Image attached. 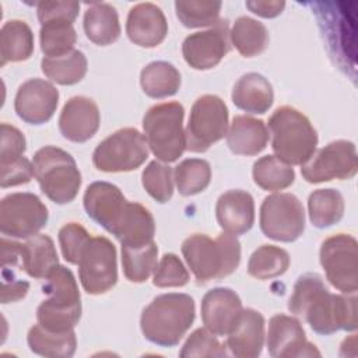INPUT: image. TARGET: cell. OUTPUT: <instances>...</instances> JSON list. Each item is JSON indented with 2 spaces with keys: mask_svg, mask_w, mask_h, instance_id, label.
Masks as SVG:
<instances>
[{
  "mask_svg": "<svg viewBox=\"0 0 358 358\" xmlns=\"http://www.w3.org/2000/svg\"><path fill=\"white\" fill-rule=\"evenodd\" d=\"M189 282V271L183 266L182 260L173 253H165L152 277V284L159 288L183 287Z\"/></svg>",
  "mask_w": 358,
  "mask_h": 358,
  "instance_id": "obj_43",
  "label": "cell"
},
{
  "mask_svg": "<svg viewBox=\"0 0 358 358\" xmlns=\"http://www.w3.org/2000/svg\"><path fill=\"white\" fill-rule=\"evenodd\" d=\"M27 148L24 134L14 126L1 123V147L0 162H7L22 157Z\"/></svg>",
  "mask_w": 358,
  "mask_h": 358,
  "instance_id": "obj_47",
  "label": "cell"
},
{
  "mask_svg": "<svg viewBox=\"0 0 358 358\" xmlns=\"http://www.w3.org/2000/svg\"><path fill=\"white\" fill-rule=\"evenodd\" d=\"M228 22L220 20L207 31L190 34L182 43L185 62L194 70L215 67L229 50Z\"/></svg>",
  "mask_w": 358,
  "mask_h": 358,
  "instance_id": "obj_16",
  "label": "cell"
},
{
  "mask_svg": "<svg viewBox=\"0 0 358 358\" xmlns=\"http://www.w3.org/2000/svg\"><path fill=\"white\" fill-rule=\"evenodd\" d=\"M34 173L41 190L56 204L73 201L81 186V173L74 158L64 150L46 145L34 155Z\"/></svg>",
  "mask_w": 358,
  "mask_h": 358,
  "instance_id": "obj_6",
  "label": "cell"
},
{
  "mask_svg": "<svg viewBox=\"0 0 358 358\" xmlns=\"http://www.w3.org/2000/svg\"><path fill=\"white\" fill-rule=\"evenodd\" d=\"M268 141V131L263 120L245 115L232 119L227 131V144L236 155H256L263 151Z\"/></svg>",
  "mask_w": 358,
  "mask_h": 358,
  "instance_id": "obj_24",
  "label": "cell"
},
{
  "mask_svg": "<svg viewBox=\"0 0 358 358\" xmlns=\"http://www.w3.org/2000/svg\"><path fill=\"white\" fill-rule=\"evenodd\" d=\"M78 11L80 3L77 1H41L36 4L41 25L56 21L73 24L78 15Z\"/></svg>",
  "mask_w": 358,
  "mask_h": 358,
  "instance_id": "obj_45",
  "label": "cell"
},
{
  "mask_svg": "<svg viewBox=\"0 0 358 358\" xmlns=\"http://www.w3.org/2000/svg\"><path fill=\"white\" fill-rule=\"evenodd\" d=\"M90 239L91 236L83 225L77 222L63 225L59 231V243L64 260L70 264H78L81 253Z\"/></svg>",
  "mask_w": 358,
  "mask_h": 358,
  "instance_id": "obj_44",
  "label": "cell"
},
{
  "mask_svg": "<svg viewBox=\"0 0 358 358\" xmlns=\"http://www.w3.org/2000/svg\"><path fill=\"white\" fill-rule=\"evenodd\" d=\"M49 213L34 193H11L0 203V231L11 238L36 235L48 222Z\"/></svg>",
  "mask_w": 358,
  "mask_h": 358,
  "instance_id": "obj_13",
  "label": "cell"
},
{
  "mask_svg": "<svg viewBox=\"0 0 358 358\" xmlns=\"http://www.w3.org/2000/svg\"><path fill=\"white\" fill-rule=\"evenodd\" d=\"M194 320V301L187 294H162L143 309L140 327L144 337L161 347L179 344Z\"/></svg>",
  "mask_w": 358,
  "mask_h": 358,
  "instance_id": "obj_3",
  "label": "cell"
},
{
  "mask_svg": "<svg viewBox=\"0 0 358 358\" xmlns=\"http://www.w3.org/2000/svg\"><path fill=\"white\" fill-rule=\"evenodd\" d=\"M3 275V289H1V303L15 302L22 299L29 288V282L21 280L13 271L14 267H1Z\"/></svg>",
  "mask_w": 358,
  "mask_h": 358,
  "instance_id": "obj_48",
  "label": "cell"
},
{
  "mask_svg": "<svg viewBox=\"0 0 358 358\" xmlns=\"http://www.w3.org/2000/svg\"><path fill=\"white\" fill-rule=\"evenodd\" d=\"M78 277L84 291L91 295L105 294L116 284V249L108 238L91 236L78 262Z\"/></svg>",
  "mask_w": 358,
  "mask_h": 358,
  "instance_id": "obj_11",
  "label": "cell"
},
{
  "mask_svg": "<svg viewBox=\"0 0 358 358\" xmlns=\"http://www.w3.org/2000/svg\"><path fill=\"white\" fill-rule=\"evenodd\" d=\"M141 182L147 193L158 203H166L173 194L172 168L158 161H151L143 171Z\"/></svg>",
  "mask_w": 358,
  "mask_h": 358,
  "instance_id": "obj_41",
  "label": "cell"
},
{
  "mask_svg": "<svg viewBox=\"0 0 358 358\" xmlns=\"http://www.w3.org/2000/svg\"><path fill=\"white\" fill-rule=\"evenodd\" d=\"M357 239L348 234H337L323 241L320 264L329 282L344 294H355L358 288Z\"/></svg>",
  "mask_w": 358,
  "mask_h": 358,
  "instance_id": "obj_12",
  "label": "cell"
},
{
  "mask_svg": "<svg viewBox=\"0 0 358 358\" xmlns=\"http://www.w3.org/2000/svg\"><path fill=\"white\" fill-rule=\"evenodd\" d=\"M229 38L236 50L245 57L260 55L268 45L267 28L257 20L246 15L235 20Z\"/></svg>",
  "mask_w": 358,
  "mask_h": 358,
  "instance_id": "obj_32",
  "label": "cell"
},
{
  "mask_svg": "<svg viewBox=\"0 0 358 358\" xmlns=\"http://www.w3.org/2000/svg\"><path fill=\"white\" fill-rule=\"evenodd\" d=\"M87 66L85 55L77 49L64 56L43 57L41 62L43 74L60 85H73L81 81L87 73Z\"/></svg>",
  "mask_w": 358,
  "mask_h": 358,
  "instance_id": "obj_33",
  "label": "cell"
},
{
  "mask_svg": "<svg viewBox=\"0 0 358 358\" xmlns=\"http://www.w3.org/2000/svg\"><path fill=\"white\" fill-rule=\"evenodd\" d=\"M271 147L288 165H303L315 152L317 133L309 119L291 106H281L268 119Z\"/></svg>",
  "mask_w": 358,
  "mask_h": 358,
  "instance_id": "obj_5",
  "label": "cell"
},
{
  "mask_svg": "<svg viewBox=\"0 0 358 358\" xmlns=\"http://www.w3.org/2000/svg\"><path fill=\"white\" fill-rule=\"evenodd\" d=\"M59 103L57 88L42 78L22 83L14 99V109L20 119L29 124L46 123L56 112Z\"/></svg>",
  "mask_w": 358,
  "mask_h": 358,
  "instance_id": "obj_18",
  "label": "cell"
},
{
  "mask_svg": "<svg viewBox=\"0 0 358 358\" xmlns=\"http://www.w3.org/2000/svg\"><path fill=\"white\" fill-rule=\"evenodd\" d=\"M246 7L264 18H273L282 13L285 3L284 1H246Z\"/></svg>",
  "mask_w": 358,
  "mask_h": 358,
  "instance_id": "obj_49",
  "label": "cell"
},
{
  "mask_svg": "<svg viewBox=\"0 0 358 358\" xmlns=\"http://www.w3.org/2000/svg\"><path fill=\"white\" fill-rule=\"evenodd\" d=\"M39 41L45 57H59L74 50L77 34L70 22H48L41 25Z\"/></svg>",
  "mask_w": 358,
  "mask_h": 358,
  "instance_id": "obj_39",
  "label": "cell"
},
{
  "mask_svg": "<svg viewBox=\"0 0 358 358\" xmlns=\"http://www.w3.org/2000/svg\"><path fill=\"white\" fill-rule=\"evenodd\" d=\"M180 249L199 284L232 274L241 262V243L228 232L220 234L215 239L204 234H193L183 241Z\"/></svg>",
  "mask_w": 358,
  "mask_h": 358,
  "instance_id": "obj_2",
  "label": "cell"
},
{
  "mask_svg": "<svg viewBox=\"0 0 358 358\" xmlns=\"http://www.w3.org/2000/svg\"><path fill=\"white\" fill-rule=\"evenodd\" d=\"M227 345L221 344L207 329L194 330L182 347L180 357H227Z\"/></svg>",
  "mask_w": 358,
  "mask_h": 358,
  "instance_id": "obj_42",
  "label": "cell"
},
{
  "mask_svg": "<svg viewBox=\"0 0 358 358\" xmlns=\"http://www.w3.org/2000/svg\"><path fill=\"white\" fill-rule=\"evenodd\" d=\"M34 52V34L29 25L21 20L4 22L0 31L1 66L8 62H22Z\"/></svg>",
  "mask_w": 358,
  "mask_h": 358,
  "instance_id": "obj_29",
  "label": "cell"
},
{
  "mask_svg": "<svg viewBox=\"0 0 358 358\" xmlns=\"http://www.w3.org/2000/svg\"><path fill=\"white\" fill-rule=\"evenodd\" d=\"M309 220L316 228L337 224L344 215V199L336 189H317L308 199Z\"/></svg>",
  "mask_w": 358,
  "mask_h": 358,
  "instance_id": "obj_35",
  "label": "cell"
},
{
  "mask_svg": "<svg viewBox=\"0 0 358 358\" xmlns=\"http://www.w3.org/2000/svg\"><path fill=\"white\" fill-rule=\"evenodd\" d=\"M84 208L91 220L116 235L130 207L120 189L109 182H94L84 193Z\"/></svg>",
  "mask_w": 358,
  "mask_h": 358,
  "instance_id": "obj_15",
  "label": "cell"
},
{
  "mask_svg": "<svg viewBox=\"0 0 358 358\" xmlns=\"http://www.w3.org/2000/svg\"><path fill=\"white\" fill-rule=\"evenodd\" d=\"M148 158L145 136L134 127H124L102 140L92 154L94 166L102 172H129Z\"/></svg>",
  "mask_w": 358,
  "mask_h": 358,
  "instance_id": "obj_8",
  "label": "cell"
},
{
  "mask_svg": "<svg viewBox=\"0 0 358 358\" xmlns=\"http://www.w3.org/2000/svg\"><path fill=\"white\" fill-rule=\"evenodd\" d=\"M99 122L98 105L88 96L77 95L64 103L59 117V130L64 138L84 143L96 133Z\"/></svg>",
  "mask_w": 358,
  "mask_h": 358,
  "instance_id": "obj_20",
  "label": "cell"
},
{
  "mask_svg": "<svg viewBox=\"0 0 358 358\" xmlns=\"http://www.w3.org/2000/svg\"><path fill=\"white\" fill-rule=\"evenodd\" d=\"M185 109L179 102L151 106L143 119V130L151 152L162 162L176 161L186 150Z\"/></svg>",
  "mask_w": 358,
  "mask_h": 358,
  "instance_id": "obj_7",
  "label": "cell"
},
{
  "mask_svg": "<svg viewBox=\"0 0 358 358\" xmlns=\"http://www.w3.org/2000/svg\"><path fill=\"white\" fill-rule=\"evenodd\" d=\"M154 234L155 222L152 214L140 203H130L126 218L115 236L120 245H143L154 241Z\"/></svg>",
  "mask_w": 358,
  "mask_h": 358,
  "instance_id": "obj_34",
  "label": "cell"
},
{
  "mask_svg": "<svg viewBox=\"0 0 358 358\" xmlns=\"http://www.w3.org/2000/svg\"><path fill=\"white\" fill-rule=\"evenodd\" d=\"M42 292L48 299L36 309V320L52 331L74 329L81 317V302L77 281L64 266H56L45 278Z\"/></svg>",
  "mask_w": 358,
  "mask_h": 358,
  "instance_id": "obj_4",
  "label": "cell"
},
{
  "mask_svg": "<svg viewBox=\"0 0 358 358\" xmlns=\"http://www.w3.org/2000/svg\"><path fill=\"white\" fill-rule=\"evenodd\" d=\"M273 87L259 73L243 74L234 85L232 102L248 113H266L273 105Z\"/></svg>",
  "mask_w": 358,
  "mask_h": 358,
  "instance_id": "obj_25",
  "label": "cell"
},
{
  "mask_svg": "<svg viewBox=\"0 0 358 358\" xmlns=\"http://www.w3.org/2000/svg\"><path fill=\"white\" fill-rule=\"evenodd\" d=\"M301 173L309 183H322L333 179H351L357 173L355 145L347 140H336L313 152L301 165Z\"/></svg>",
  "mask_w": 358,
  "mask_h": 358,
  "instance_id": "obj_14",
  "label": "cell"
},
{
  "mask_svg": "<svg viewBox=\"0 0 358 358\" xmlns=\"http://www.w3.org/2000/svg\"><path fill=\"white\" fill-rule=\"evenodd\" d=\"M289 267V255L274 245H262L257 248L248 263V273L257 280H270L278 277Z\"/></svg>",
  "mask_w": 358,
  "mask_h": 358,
  "instance_id": "obj_37",
  "label": "cell"
},
{
  "mask_svg": "<svg viewBox=\"0 0 358 358\" xmlns=\"http://www.w3.org/2000/svg\"><path fill=\"white\" fill-rule=\"evenodd\" d=\"M158 248L154 241L143 245H122L124 277L131 282H144L157 268Z\"/></svg>",
  "mask_w": 358,
  "mask_h": 358,
  "instance_id": "obj_31",
  "label": "cell"
},
{
  "mask_svg": "<svg viewBox=\"0 0 358 358\" xmlns=\"http://www.w3.org/2000/svg\"><path fill=\"white\" fill-rule=\"evenodd\" d=\"M221 1L178 0L175 3L176 17L187 28H200L215 25L220 21Z\"/></svg>",
  "mask_w": 358,
  "mask_h": 358,
  "instance_id": "obj_40",
  "label": "cell"
},
{
  "mask_svg": "<svg viewBox=\"0 0 358 358\" xmlns=\"http://www.w3.org/2000/svg\"><path fill=\"white\" fill-rule=\"evenodd\" d=\"M220 227L232 235L246 234L255 222V201L250 193L235 189L222 193L215 206Z\"/></svg>",
  "mask_w": 358,
  "mask_h": 358,
  "instance_id": "obj_23",
  "label": "cell"
},
{
  "mask_svg": "<svg viewBox=\"0 0 358 358\" xmlns=\"http://www.w3.org/2000/svg\"><path fill=\"white\" fill-rule=\"evenodd\" d=\"M288 309L305 317L317 334L329 336L337 330L357 329L355 294H330L320 275L308 273L301 275L288 299Z\"/></svg>",
  "mask_w": 358,
  "mask_h": 358,
  "instance_id": "obj_1",
  "label": "cell"
},
{
  "mask_svg": "<svg viewBox=\"0 0 358 358\" xmlns=\"http://www.w3.org/2000/svg\"><path fill=\"white\" fill-rule=\"evenodd\" d=\"M0 169L1 187H11L28 183L32 179V176H35L34 164H31L29 159H27L25 157H20L7 162H0Z\"/></svg>",
  "mask_w": 358,
  "mask_h": 358,
  "instance_id": "obj_46",
  "label": "cell"
},
{
  "mask_svg": "<svg viewBox=\"0 0 358 358\" xmlns=\"http://www.w3.org/2000/svg\"><path fill=\"white\" fill-rule=\"evenodd\" d=\"M21 262L25 273L32 278H46L59 266V257L50 236L36 234L21 246Z\"/></svg>",
  "mask_w": 358,
  "mask_h": 358,
  "instance_id": "obj_27",
  "label": "cell"
},
{
  "mask_svg": "<svg viewBox=\"0 0 358 358\" xmlns=\"http://www.w3.org/2000/svg\"><path fill=\"white\" fill-rule=\"evenodd\" d=\"M225 345L238 358H256L264 343V317L255 309H242L235 324L227 334Z\"/></svg>",
  "mask_w": 358,
  "mask_h": 358,
  "instance_id": "obj_22",
  "label": "cell"
},
{
  "mask_svg": "<svg viewBox=\"0 0 358 358\" xmlns=\"http://www.w3.org/2000/svg\"><path fill=\"white\" fill-rule=\"evenodd\" d=\"M211 180V166L206 159L187 158L175 166V182L182 196H193L207 189Z\"/></svg>",
  "mask_w": 358,
  "mask_h": 358,
  "instance_id": "obj_38",
  "label": "cell"
},
{
  "mask_svg": "<svg viewBox=\"0 0 358 358\" xmlns=\"http://www.w3.org/2000/svg\"><path fill=\"white\" fill-rule=\"evenodd\" d=\"M143 91L151 98H166L178 92L180 87V73L168 62H151L140 74Z\"/></svg>",
  "mask_w": 358,
  "mask_h": 358,
  "instance_id": "obj_30",
  "label": "cell"
},
{
  "mask_svg": "<svg viewBox=\"0 0 358 358\" xmlns=\"http://www.w3.org/2000/svg\"><path fill=\"white\" fill-rule=\"evenodd\" d=\"M242 301L231 288H213L203 296L201 320L214 336H227L242 312Z\"/></svg>",
  "mask_w": 358,
  "mask_h": 358,
  "instance_id": "obj_19",
  "label": "cell"
},
{
  "mask_svg": "<svg viewBox=\"0 0 358 358\" xmlns=\"http://www.w3.org/2000/svg\"><path fill=\"white\" fill-rule=\"evenodd\" d=\"M253 180L263 190L277 192L294 183L295 172L291 165L282 162L275 155H264L253 164Z\"/></svg>",
  "mask_w": 358,
  "mask_h": 358,
  "instance_id": "obj_36",
  "label": "cell"
},
{
  "mask_svg": "<svg viewBox=\"0 0 358 358\" xmlns=\"http://www.w3.org/2000/svg\"><path fill=\"white\" fill-rule=\"evenodd\" d=\"M267 350L274 358L319 357L320 352L306 337L301 322L288 315H274L268 322Z\"/></svg>",
  "mask_w": 358,
  "mask_h": 358,
  "instance_id": "obj_17",
  "label": "cell"
},
{
  "mask_svg": "<svg viewBox=\"0 0 358 358\" xmlns=\"http://www.w3.org/2000/svg\"><path fill=\"white\" fill-rule=\"evenodd\" d=\"M27 341L32 352L50 358L73 357L77 347V338L73 329L67 331H52L39 323L29 329Z\"/></svg>",
  "mask_w": 358,
  "mask_h": 358,
  "instance_id": "obj_28",
  "label": "cell"
},
{
  "mask_svg": "<svg viewBox=\"0 0 358 358\" xmlns=\"http://www.w3.org/2000/svg\"><path fill=\"white\" fill-rule=\"evenodd\" d=\"M228 131V108L217 95H201L192 106L186 126V150L204 152Z\"/></svg>",
  "mask_w": 358,
  "mask_h": 358,
  "instance_id": "obj_9",
  "label": "cell"
},
{
  "mask_svg": "<svg viewBox=\"0 0 358 358\" xmlns=\"http://www.w3.org/2000/svg\"><path fill=\"white\" fill-rule=\"evenodd\" d=\"M129 39L141 48L158 46L168 34V22L162 10L154 3H138L129 11L126 21Z\"/></svg>",
  "mask_w": 358,
  "mask_h": 358,
  "instance_id": "obj_21",
  "label": "cell"
},
{
  "mask_svg": "<svg viewBox=\"0 0 358 358\" xmlns=\"http://www.w3.org/2000/svg\"><path fill=\"white\" fill-rule=\"evenodd\" d=\"M262 232L278 242H294L305 229V211L299 199L291 193L267 196L260 206Z\"/></svg>",
  "mask_w": 358,
  "mask_h": 358,
  "instance_id": "obj_10",
  "label": "cell"
},
{
  "mask_svg": "<svg viewBox=\"0 0 358 358\" xmlns=\"http://www.w3.org/2000/svg\"><path fill=\"white\" fill-rule=\"evenodd\" d=\"M84 31L87 38L99 46H106L120 36L117 11L108 3H91L84 13Z\"/></svg>",
  "mask_w": 358,
  "mask_h": 358,
  "instance_id": "obj_26",
  "label": "cell"
}]
</instances>
